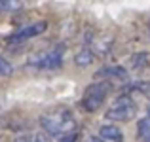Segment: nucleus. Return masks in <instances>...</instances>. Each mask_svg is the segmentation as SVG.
<instances>
[{"label":"nucleus","instance_id":"dca6fc26","mask_svg":"<svg viewBox=\"0 0 150 142\" xmlns=\"http://www.w3.org/2000/svg\"><path fill=\"white\" fill-rule=\"evenodd\" d=\"M33 140H34L33 136H17L13 142H33Z\"/></svg>","mask_w":150,"mask_h":142},{"label":"nucleus","instance_id":"7ed1b4c3","mask_svg":"<svg viewBox=\"0 0 150 142\" xmlns=\"http://www.w3.org/2000/svg\"><path fill=\"white\" fill-rule=\"evenodd\" d=\"M135 114H137L135 101H133L131 97H127V95H122V97H118L116 101L108 106L105 116H106V120H110V121H129V120L135 117Z\"/></svg>","mask_w":150,"mask_h":142},{"label":"nucleus","instance_id":"6e6552de","mask_svg":"<svg viewBox=\"0 0 150 142\" xmlns=\"http://www.w3.org/2000/svg\"><path fill=\"white\" fill-rule=\"evenodd\" d=\"M137 136L141 142H150V106L146 108V116L137 125Z\"/></svg>","mask_w":150,"mask_h":142},{"label":"nucleus","instance_id":"f03ea898","mask_svg":"<svg viewBox=\"0 0 150 142\" xmlns=\"http://www.w3.org/2000/svg\"><path fill=\"white\" fill-rule=\"evenodd\" d=\"M40 125L50 133V135H67V133H72L74 129V117L70 116V112L67 110H61V112H55V114H48V116H42L40 117Z\"/></svg>","mask_w":150,"mask_h":142},{"label":"nucleus","instance_id":"423d86ee","mask_svg":"<svg viewBox=\"0 0 150 142\" xmlns=\"http://www.w3.org/2000/svg\"><path fill=\"white\" fill-rule=\"evenodd\" d=\"M95 78H106V80H127V72L122 66H105L95 74Z\"/></svg>","mask_w":150,"mask_h":142},{"label":"nucleus","instance_id":"4468645a","mask_svg":"<svg viewBox=\"0 0 150 142\" xmlns=\"http://www.w3.org/2000/svg\"><path fill=\"white\" fill-rule=\"evenodd\" d=\"M34 142H51L48 138V135H44V133H38L36 136H34Z\"/></svg>","mask_w":150,"mask_h":142},{"label":"nucleus","instance_id":"ddd939ff","mask_svg":"<svg viewBox=\"0 0 150 142\" xmlns=\"http://www.w3.org/2000/svg\"><path fill=\"white\" fill-rule=\"evenodd\" d=\"M76 138H78L76 133H67V135H63V138L59 142H76Z\"/></svg>","mask_w":150,"mask_h":142},{"label":"nucleus","instance_id":"39448f33","mask_svg":"<svg viewBox=\"0 0 150 142\" xmlns=\"http://www.w3.org/2000/svg\"><path fill=\"white\" fill-rule=\"evenodd\" d=\"M46 29H48V23H46V21H36V23H33V25L25 27V29L17 30L15 34H11L10 42H25V40H29V38H33V36L42 34Z\"/></svg>","mask_w":150,"mask_h":142},{"label":"nucleus","instance_id":"f8f14e48","mask_svg":"<svg viewBox=\"0 0 150 142\" xmlns=\"http://www.w3.org/2000/svg\"><path fill=\"white\" fill-rule=\"evenodd\" d=\"M11 72H13V66H11L6 59L0 57V78H2V76H10Z\"/></svg>","mask_w":150,"mask_h":142},{"label":"nucleus","instance_id":"f257e3e1","mask_svg":"<svg viewBox=\"0 0 150 142\" xmlns=\"http://www.w3.org/2000/svg\"><path fill=\"white\" fill-rule=\"evenodd\" d=\"M110 91H112V85H110L108 80L91 84L84 91V97H82V106L86 108V112H97L103 106V102L106 101Z\"/></svg>","mask_w":150,"mask_h":142},{"label":"nucleus","instance_id":"9d476101","mask_svg":"<svg viewBox=\"0 0 150 142\" xmlns=\"http://www.w3.org/2000/svg\"><path fill=\"white\" fill-rule=\"evenodd\" d=\"M93 59H95V55H93V51H89V49H82L80 53L76 55V65L78 66H88V65H91L93 63Z\"/></svg>","mask_w":150,"mask_h":142},{"label":"nucleus","instance_id":"9b49d317","mask_svg":"<svg viewBox=\"0 0 150 142\" xmlns=\"http://www.w3.org/2000/svg\"><path fill=\"white\" fill-rule=\"evenodd\" d=\"M21 8V0H0V13L15 11Z\"/></svg>","mask_w":150,"mask_h":142},{"label":"nucleus","instance_id":"1a4fd4ad","mask_svg":"<svg viewBox=\"0 0 150 142\" xmlns=\"http://www.w3.org/2000/svg\"><path fill=\"white\" fill-rule=\"evenodd\" d=\"M146 65H148V55L146 53H137V55H133V57L129 59V66H131L133 70H141Z\"/></svg>","mask_w":150,"mask_h":142},{"label":"nucleus","instance_id":"2eb2a0df","mask_svg":"<svg viewBox=\"0 0 150 142\" xmlns=\"http://www.w3.org/2000/svg\"><path fill=\"white\" fill-rule=\"evenodd\" d=\"M76 142H78V138H76ZM84 142H105V140H103L101 136H88Z\"/></svg>","mask_w":150,"mask_h":142},{"label":"nucleus","instance_id":"0eeeda50","mask_svg":"<svg viewBox=\"0 0 150 142\" xmlns=\"http://www.w3.org/2000/svg\"><path fill=\"white\" fill-rule=\"evenodd\" d=\"M99 136L103 140H110V142H124V135L116 125H103L99 129Z\"/></svg>","mask_w":150,"mask_h":142},{"label":"nucleus","instance_id":"20e7f679","mask_svg":"<svg viewBox=\"0 0 150 142\" xmlns=\"http://www.w3.org/2000/svg\"><path fill=\"white\" fill-rule=\"evenodd\" d=\"M63 55H65V47L57 46L50 51H42V53L34 55V57L30 59V65H34L36 68L53 70V68H59V66L63 65Z\"/></svg>","mask_w":150,"mask_h":142}]
</instances>
